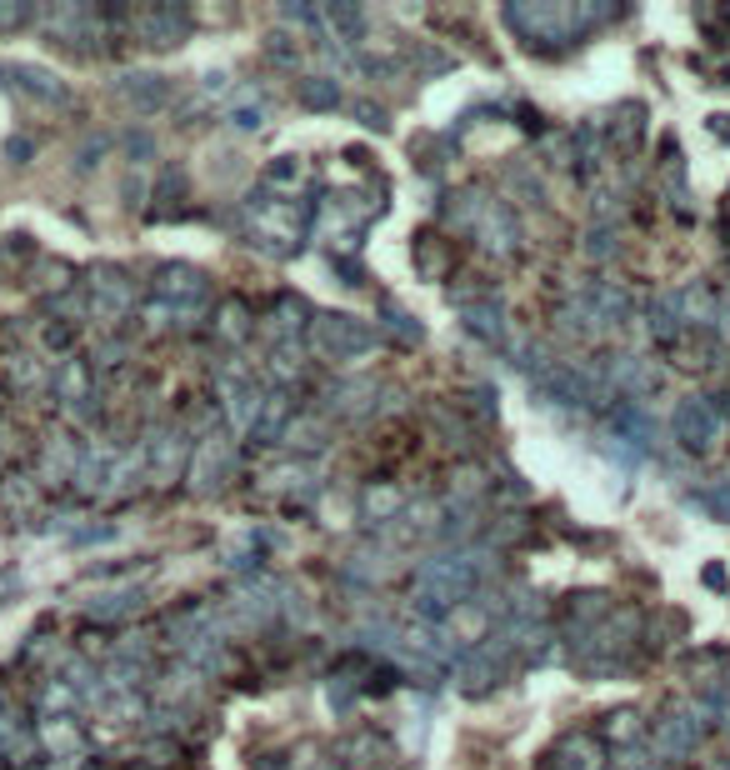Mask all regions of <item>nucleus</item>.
Segmentation results:
<instances>
[]
</instances>
